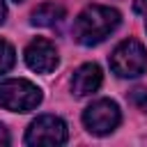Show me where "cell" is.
I'll return each instance as SVG.
<instances>
[{
  "mask_svg": "<svg viewBox=\"0 0 147 147\" xmlns=\"http://www.w3.org/2000/svg\"><path fill=\"white\" fill-rule=\"evenodd\" d=\"M119 21L122 16L117 9L103 5H90L74 21V39L83 46H96L117 30Z\"/></svg>",
  "mask_w": 147,
  "mask_h": 147,
  "instance_id": "cell-1",
  "label": "cell"
},
{
  "mask_svg": "<svg viewBox=\"0 0 147 147\" xmlns=\"http://www.w3.org/2000/svg\"><path fill=\"white\" fill-rule=\"evenodd\" d=\"M41 103V90L25 80V78H11L0 83V108L11 113H28L34 110Z\"/></svg>",
  "mask_w": 147,
  "mask_h": 147,
  "instance_id": "cell-2",
  "label": "cell"
},
{
  "mask_svg": "<svg viewBox=\"0 0 147 147\" xmlns=\"http://www.w3.org/2000/svg\"><path fill=\"white\" fill-rule=\"evenodd\" d=\"M110 69L119 78H136L147 69V51L138 39H124L110 55Z\"/></svg>",
  "mask_w": 147,
  "mask_h": 147,
  "instance_id": "cell-3",
  "label": "cell"
},
{
  "mask_svg": "<svg viewBox=\"0 0 147 147\" xmlns=\"http://www.w3.org/2000/svg\"><path fill=\"white\" fill-rule=\"evenodd\" d=\"M119 119H122L119 106L110 99H99L92 106H87L85 113H83V124L94 136H106V133L115 131Z\"/></svg>",
  "mask_w": 147,
  "mask_h": 147,
  "instance_id": "cell-4",
  "label": "cell"
},
{
  "mask_svg": "<svg viewBox=\"0 0 147 147\" xmlns=\"http://www.w3.org/2000/svg\"><path fill=\"white\" fill-rule=\"evenodd\" d=\"M67 138H69V131L60 117L41 115L30 124L25 133V145H64Z\"/></svg>",
  "mask_w": 147,
  "mask_h": 147,
  "instance_id": "cell-5",
  "label": "cell"
},
{
  "mask_svg": "<svg viewBox=\"0 0 147 147\" xmlns=\"http://www.w3.org/2000/svg\"><path fill=\"white\" fill-rule=\"evenodd\" d=\"M57 62H60L57 51H55V46L48 39L37 37V39H32L25 46V64L32 71H37V74H51L57 67Z\"/></svg>",
  "mask_w": 147,
  "mask_h": 147,
  "instance_id": "cell-6",
  "label": "cell"
},
{
  "mask_svg": "<svg viewBox=\"0 0 147 147\" xmlns=\"http://www.w3.org/2000/svg\"><path fill=\"white\" fill-rule=\"evenodd\" d=\"M101 80H103V76H101L99 64L87 62V64H83V67H78L74 71V76H71V90H74L76 96H90V94H94L101 87Z\"/></svg>",
  "mask_w": 147,
  "mask_h": 147,
  "instance_id": "cell-7",
  "label": "cell"
},
{
  "mask_svg": "<svg viewBox=\"0 0 147 147\" xmlns=\"http://www.w3.org/2000/svg\"><path fill=\"white\" fill-rule=\"evenodd\" d=\"M64 18V7L57 5V2H44L39 5L34 11H32V25H39V28H51L55 23H60Z\"/></svg>",
  "mask_w": 147,
  "mask_h": 147,
  "instance_id": "cell-8",
  "label": "cell"
},
{
  "mask_svg": "<svg viewBox=\"0 0 147 147\" xmlns=\"http://www.w3.org/2000/svg\"><path fill=\"white\" fill-rule=\"evenodd\" d=\"M16 62V53L11 48V44H7L5 39H0V74H7Z\"/></svg>",
  "mask_w": 147,
  "mask_h": 147,
  "instance_id": "cell-9",
  "label": "cell"
},
{
  "mask_svg": "<svg viewBox=\"0 0 147 147\" xmlns=\"http://www.w3.org/2000/svg\"><path fill=\"white\" fill-rule=\"evenodd\" d=\"M129 101H131L138 110L147 113V87H136V90H131V92H129Z\"/></svg>",
  "mask_w": 147,
  "mask_h": 147,
  "instance_id": "cell-10",
  "label": "cell"
},
{
  "mask_svg": "<svg viewBox=\"0 0 147 147\" xmlns=\"http://www.w3.org/2000/svg\"><path fill=\"white\" fill-rule=\"evenodd\" d=\"M133 11L145 16V28H147V0H133Z\"/></svg>",
  "mask_w": 147,
  "mask_h": 147,
  "instance_id": "cell-11",
  "label": "cell"
},
{
  "mask_svg": "<svg viewBox=\"0 0 147 147\" xmlns=\"http://www.w3.org/2000/svg\"><path fill=\"white\" fill-rule=\"evenodd\" d=\"M9 142V133H7V129L0 124V145H7Z\"/></svg>",
  "mask_w": 147,
  "mask_h": 147,
  "instance_id": "cell-12",
  "label": "cell"
},
{
  "mask_svg": "<svg viewBox=\"0 0 147 147\" xmlns=\"http://www.w3.org/2000/svg\"><path fill=\"white\" fill-rule=\"evenodd\" d=\"M5 16H7V7H5V0H0V23L5 21Z\"/></svg>",
  "mask_w": 147,
  "mask_h": 147,
  "instance_id": "cell-13",
  "label": "cell"
},
{
  "mask_svg": "<svg viewBox=\"0 0 147 147\" xmlns=\"http://www.w3.org/2000/svg\"><path fill=\"white\" fill-rule=\"evenodd\" d=\"M14 2H21V0H14Z\"/></svg>",
  "mask_w": 147,
  "mask_h": 147,
  "instance_id": "cell-14",
  "label": "cell"
}]
</instances>
